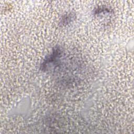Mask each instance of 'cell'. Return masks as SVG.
<instances>
[{
	"mask_svg": "<svg viewBox=\"0 0 134 134\" xmlns=\"http://www.w3.org/2000/svg\"><path fill=\"white\" fill-rule=\"evenodd\" d=\"M61 53L62 51L59 47L54 48L51 53L49 55L47 56L43 62L41 66V70H46L49 64H54L57 63L61 55Z\"/></svg>",
	"mask_w": 134,
	"mask_h": 134,
	"instance_id": "cell-1",
	"label": "cell"
},
{
	"mask_svg": "<svg viewBox=\"0 0 134 134\" xmlns=\"http://www.w3.org/2000/svg\"><path fill=\"white\" fill-rule=\"evenodd\" d=\"M74 17V16L71 14H66L65 16H64L61 21V23H62V25H66L67 24H68L69 23H70L71 22V21L72 20L73 17Z\"/></svg>",
	"mask_w": 134,
	"mask_h": 134,
	"instance_id": "cell-2",
	"label": "cell"
}]
</instances>
